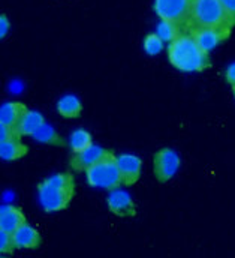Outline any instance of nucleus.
I'll list each match as a JSON object with an SVG mask.
<instances>
[{
  "label": "nucleus",
  "instance_id": "1",
  "mask_svg": "<svg viewBox=\"0 0 235 258\" xmlns=\"http://www.w3.org/2000/svg\"><path fill=\"white\" fill-rule=\"evenodd\" d=\"M38 195L41 207L45 212L54 213L64 210L75 195V180L70 173L53 174L38 185Z\"/></svg>",
  "mask_w": 235,
  "mask_h": 258
},
{
  "label": "nucleus",
  "instance_id": "2",
  "mask_svg": "<svg viewBox=\"0 0 235 258\" xmlns=\"http://www.w3.org/2000/svg\"><path fill=\"white\" fill-rule=\"evenodd\" d=\"M170 63L181 72H201L210 66V57L192 35H180L168 45Z\"/></svg>",
  "mask_w": 235,
  "mask_h": 258
},
{
  "label": "nucleus",
  "instance_id": "3",
  "mask_svg": "<svg viewBox=\"0 0 235 258\" xmlns=\"http://www.w3.org/2000/svg\"><path fill=\"white\" fill-rule=\"evenodd\" d=\"M195 29H219L231 32L235 21L228 15L220 0H192L190 18Z\"/></svg>",
  "mask_w": 235,
  "mask_h": 258
},
{
  "label": "nucleus",
  "instance_id": "4",
  "mask_svg": "<svg viewBox=\"0 0 235 258\" xmlns=\"http://www.w3.org/2000/svg\"><path fill=\"white\" fill-rule=\"evenodd\" d=\"M87 183L92 188H99V189H117L121 185V176L118 170L117 156L110 152L102 161L95 164L86 171Z\"/></svg>",
  "mask_w": 235,
  "mask_h": 258
},
{
  "label": "nucleus",
  "instance_id": "5",
  "mask_svg": "<svg viewBox=\"0 0 235 258\" xmlns=\"http://www.w3.org/2000/svg\"><path fill=\"white\" fill-rule=\"evenodd\" d=\"M192 0H154V12L161 20L181 24L190 18Z\"/></svg>",
  "mask_w": 235,
  "mask_h": 258
},
{
  "label": "nucleus",
  "instance_id": "6",
  "mask_svg": "<svg viewBox=\"0 0 235 258\" xmlns=\"http://www.w3.org/2000/svg\"><path fill=\"white\" fill-rule=\"evenodd\" d=\"M153 168H154V176L159 182L171 180L180 168V158H178L176 150H173L170 147L161 149L154 155Z\"/></svg>",
  "mask_w": 235,
  "mask_h": 258
},
{
  "label": "nucleus",
  "instance_id": "7",
  "mask_svg": "<svg viewBox=\"0 0 235 258\" xmlns=\"http://www.w3.org/2000/svg\"><path fill=\"white\" fill-rule=\"evenodd\" d=\"M117 162L120 176H121V185L124 186L135 185L141 176V168H142L141 158L132 153H123L117 156Z\"/></svg>",
  "mask_w": 235,
  "mask_h": 258
},
{
  "label": "nucleus",
  "instance_id": "8",
  "mask_svg": "<svg viewBox=\"0 0 235 258\" xmlns=\"http://www.w3.org/2000/svg\"><path fill=\"white\" fill-rule=\"evenodd\" d=\"M229 33L231 32H228V30H219V29H193L190 35L193 36V39L196 41L199 48L208 54L222 41H225L229 36Z\"/></svg>",
  "mask_w": 235,
  "mask_h": 258
},
{
  "label": "nucleus",
  "instance_id": "9",
  "mask_svg": "<svg viewBox=\"0 0 235 258\" xmlns=\"http://www.w3.org/2000/svg\"><path fill=\"white\" fill-rule=\"evenodd\" d=\"M108 153L110 150L93 144L92 147H89L81 153H73V156L70 158V165L75 171H87L90 167L102 161Z\"/></svg>",
  "mask_w": 235,
  "mask_h": 258
},
{
  "label": "nucleus",
  "instance_id": "10",
  "mask_svg": "<svg viewBox=\"0 0 235 258\" xmlns=\"http://www.w3.org/2000/svg\"><path fill=\"white\" fill-rule=\"evenodd\" d=\"M107 201H108V209L116 216L127 218L136 213V207L132 197L123 189H113L108 195Z\"/></svg>",
  "mask_w": 235,
  "mask_h": 258
},
{
  "label": "nucleus",
  "instance_id": "11",
  "mask_svg": "<svg viewBox=\"0 0 235 258\" xmlns=\"http://www.w3.org/2000/svg\"><path fill=\"white\" fill-rule=\"evenodd\" d=\"M26 224V216L20 207L5 204L0 209V230L14 234L21 225Z\"/></svg>",
  "mask_w": 235,
  "mask_h": 258
},
{
  "label": "nucleus",
  "instance_id": "12",
  "mask_svg": "<svg viewBox=\"0 0 235 258\" xmlns=\"http://www.w3.org/2000/svg\"><path fill=\"white\" fill-rule=\"evenodd\" d=\"M29 108L23 102H6L0 108V125L8 128H18Z\"/></svg>",
  "mask_w": 235,
  "mask_h": 258
},
{
  "label": "nucleus",
  "instance_id": "13",
  "mask_svg": "<svg viewBox=\"0 0 235 258\" xmlns=\"http://www.w3.org/2000/svg\"><path fill=\"white\" fill-rule=\"evenodd\" d=\"M14 243L17 249H35L41 245V234L36 228L27 222L21 225L14 234Z\"/></svg>",
  "mask_w": 235,
  "mask_h": 258
},
{
  "label": "nucleus",
  "instance_id": "14",
  "mask_svg": "<svg viewBox=\"0 0 235 258\" xmlns=\"http://www.w3.org/2000/svg\"><path fill=\"white\" fill-rule=\"evenodd\" d=\"M29 152L27 146L21 141V138L0 141V158L3 161H17L26 156Z\"/></svg>",
  "mask_w": 235,
  "mask_h": 258
},
{
  "label": "nucleus",
  "instance_id": "15",
  "mask_svg": "<svg viewBox=\"0 0 235 258\" xmlns=\"http://www.w3.org/2000/svg\"><path fill=\"white\" fill-rule=\"evenodd\" d=\"M57 111L64 119H75L83 111V104L75 95H66L57 102Z\"/></svg>",
  "mask_w": 235,
  "mask_h": 258
},
{
  "label": "nucleus",
  "instance_id": "16",
  "mask_svg": "<svg viewBox=\"0 0 235 258\" xmlns=\"http://www.w3.org/2000/svg\"><path fill=\"white\" fill-rule=\"evenodd\" d=\"M44 123H45V120H44V116L41 113L29 110V113L24 116V119L21 120V123L18 125L17 129H18V134L21 137H26V135L32 137Z\"/></svg>",
  "mask_w": 235,
  "mask_h": 258
},
{
  "label": "nucleus",
  "instance_id": "17",
  "mask_svg": "<svg viewBox=\"0 0 235 258\" xmlns=\"http://www.w3.org/2000/svg\"><path fill=\"white\" fill-rule=\"evenodd\" d=\"M69 146H70V150L73 153H81L84 150H87L89 147L93 146V141H92V134L87 132L86 129H76L70 134L69 137Z\"/></svg>",
  "mask_w": 235,
  "mask_h": 258
},
{
  "label": "nucleus",
  "instance_id": "18",
  "mask_svg": "<svg viewBox=\"0 0 235 258\" xmlns=\"http://www.w3.org/2000/svg\"><path fill=\"white\" fill-rule=\"evenodd\" d=\"M36 141L44 144H53V146H63V140L59 135V132L48 123H44L32 135Z\"/></svg>",
  "mask_w": 235,
  "mask_h": 258
},
{
  "label": "nucleus",
  "instance_id": "19",
  "mask_svg": "<svg viewBox=\"0 0 235 258\" xmlns=\"http://www.w3.org/2000/svg\"><path fill=\"white\" fill-rule=\"evenodd\" d=\"M164 42H173L180 36V24L173 23V21H165L162 20L158 26V32H156Z\"/></svg>",
  "mask_w": 235,
  "mask_h": 258
},
{
  "label": "nucleus",
  "instance_id": "20",
  "mask_svg": "<svg viewBox=\"0 0 235 258\" xmlns=\"http://www.w3.org/2000/svg\"><path fill=\"white\" fill-rule=\"evenodd\" d=\"M164 50V41L158 33H150L144 39V51L148 56H156Z\"/></svg>",
  "mask_w": 235,
  "mask_h": 258
},
{
  "label": "nucleus",
  "instance_id": "21",
  "mask_svg": "<svg viewBox=\"0 0 235 258\" xmlns=\"http://www.w3.org/2000/svg\"><path fill=\"white\" fill-rule=\"evenodd\" d=\"M14 249H15L14 236L11 233H6V231L0 230V251H2V254H9Z\"/></svg>",
  "mask_w": 235,
  "mask_h": 258
},
{
  "label": "nucleus",
  "instance_id": "22",
  "mask_svg": "<svg viewBox=\"0 0 235 258\" xmlns=\"http://www.w3.org/2000/svg\"><path fill=\"white\" fill-rule=\"evenodd\" d=\"M220 3L228 12V15L235 21V0H220Z\"/></svg>",
  "mask_w": 235,
  "mask_h": 258
},
{
  "label": "nucleus",
  "instance_id": "23",
  "mask_svg": "<svg viewBox=\"0 0 235 258\" xmlns=\"http://www.w3.org/2000/svg\"><path fill=\"white\" fill-rule=\"evenodd\" d=\"M9 20H8V17L6 15H0V36L2 38H5L6 35H8V32H9Z\"/></svg>",
  "mask_w": 235,
  "mask_h": 258
},
{
  "label": "nucleus",
  "instance_id": "24",
  "mask_svg": "<svg viewBox=\"0 0 235 258\" xmlns=\"http://www.w3.org/2000/svg\"><path fill=\"white\" fill-rule=\"evenodd\" d=\"M225 78H226V81L234 87L235 86V63L229 64L228 66V69H226V72H225Z\"/></svg>",
  "mask_w": 235,
  "mask_h": 258
},
{
  "label": "nucleus",
  "instance_id": "25",
  "mask_svg": "<svg viewBox=\"0 0 235 258\" xmlns=\"http://www.w3.org/2000/svg\"><path fill=\"white\" fill-rule=\"evenodd\" d=\"M232 90H234V98H235V86H234V87H232Z\"/></svg>",
  "mask_w": 235,
  "mask_h": 258
},
{
  "label": "nucleus",
  "instance_id": "26",
  "mask_svg": "<svg viewBox=\"0 0 235 258\" xmlns=\"http://www.w3.org/2000/svg\"><path fill=\"white\" fill-rule=\"evenodd\" d=\"M2 258H5V257H2Z\"/></svg>",
  "mask_w": 235,
  "mask_h": 258
}]
</instances>
